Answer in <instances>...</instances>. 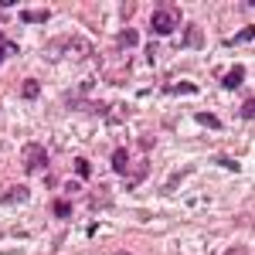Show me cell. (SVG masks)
Returning a JSON list of instances; mask_svg holds the SVG:
<instances>
[{"label":"cell","mask_w":255,"mask_h":255,"mask_svg":"<svg viewBox=\"0 0 255 255\" xmlns=\"http://www.w3.org/2000/svg\"><path fill=\"white\" fill-rule=\"evenodd\" d=\"M51 215L55 218H68L72 215V204H68V201H51Z\"/></svg>","instance_id":"7c38bea8"},{"label":"cell","mask_w":255,"mask_h":255,"mask_svg":"<svg viewBox=\"0 0 255 255\" xmlns=\"http://www.w3.org/2000/svg\"><path fill=\"white\" fill-rule=\"evenodd\" d=\"M20 201H27V184H17V187L0 194V204H20Z\"/></svg>","instance_id":"3957f363"},{"label":"cell","mask_w":255,"mask_h":255,"mask_svg":"<svg viewBox=\"0 0 255 255\" xmlns=\"http://www.w3.org/2000/svg\"><path fill=\"white\" fill-rule=\"evenodd\" d=\"M225 255H249V249H245V245H235V249H228Z\"/></svg>","instance_id":"d6986e66"},{"label":"cell","mask_w":255,"mask_h":255,"mask_svg":"<svg viewBox=\"0 0 255 255\" xmlns=\"http://www.w3.org/2000/svg\"><path fill=\"white\" fill-rule=\"evenodd\" d=\"M75 174H79V180H85V177L92 174V163H89V160H75Z\"/></svg>","instance_id":"4fadbf2b"},{"label":"cell","mask_w":255,"mask_h":255,"mask_svg":"<svg viewBox=\"0 0 255 255\" xmlns=\"http://www.w3.org/2000/svg\"><path fill=\"white\" fill-rule=\"evenodd\" d=\"M215 163H221V167H228V170H235V174L242 170V167H238L235 160H228V157H215Z\"/></svg>","instance_id":"2e32d148"},{"label":"cell","mask_w":255,"mask_h":255,"mask_svg":"<svg viewBox=\"0 0 255 255\" xmlns=\"http://www.w3.org/2000/svg\"><path fill=\"white\" fill-rule=\"evenodd\" d=\"M136 41H139V34L133 31V27H126V31H119V34H116L119 48H136Z\"/></svg>","instance_id":"8992f818"},{"label":"cell","mask_w":255,"mask_h":255,"mask_svg":"<svg viewBox=\"0 0 255 255\" xmlns=\"http://www.w3.org/2000/svg\"><path fill=\"white\" fill-rule=\"evenodd\" d=\"M20 160H24V170H27V174H34V170H48V150H44L41 143H27Z\"/></svg>","instance_id":"7a4b0ae2"},{"label":"cell","mask_w":255,"mask_h":255,"mask_svg":"<svg viewBox=\"0 0 255 255\" xmlns=\"http://www.w3.org/2000/svg\"><path fill=\"white\" fill-rule=\"evenodd\" d=\"M252 113H255V99L249 96V99H245V106H242V119H252Z\"/></svg>","instance_id":"9a60e30c"},{"label":"cell","mask_w":255,"mask_h":255,"mask_svg":"<svg viewBox=\"0 0 255 255\" xmlns=\"http://www.w3.org/2000/svg\"><path fill=\"white\" fill-rule=\"evenodd\" d=\"M7 51H14V48H10V44H7V41L0 38V65H3V58H7Z\"/></svg>","instance_id":"e0dca14e"},{"label":"cell","mask_w":255,"mask_h":255,"mask_svg":"<svg viewBox=\"0 0 255 255\" xmlns=\"http://www.w3.org/2000/svg\"><path fill=\"white\" fill-rule=\"evenodd\" d=\"M242 82H245V65H235V68L221 79V85H225V89H238Z\"/></svg>","instance_id":"5b68a950"},{"label":"cell","mask_w":255,"mask_h":255,"mask_svg":"<svg viewBox=\"0 0 255 255\" xmlns=\"http://www.w3.org/2000/svg\"><path fill=\"white\" fill-rule=\"evenodd\" d=\"M252 34H255V27H245V31H238L235 38H232V44H242V41H252Z\"/></svg>","instance_id":"5bb4252c"},{"label":"cell","mask_w":255,"mask_h":255,"mask_svg":"<svg viewBox=\"0 0 255 255\" xmlns=\"http://www.w3.org/2000/svg\"><path fill=\"white\" fill-rule=\"evenodd\" d=\"M116 255H133V252H116Z\"/></svg>","instance_id":"ffe728a7"},{"label":"cell","mask_w":255,"mask_h":255,"mask_svg":"<svg viewBox=\"0 0 255 255\" xmlns=\"http://www.w3.org/2000/svg\"><path fill=\"white\" fill-rule=\"evenodd\" d=\"M113 174H129V150L126 146H119L113 153Z\"/></svg>","instance_id":"277c9868"},{"label":"cell","mask_w":255,"mask_h":255,"mask_svg":"<svg viewBox=\"0 0 255 255\" xmlns=\"http://www.w3.org/2000/svg\"><path fill=\"white\" fill-rule=\"evenodd\" d=\"M201 44H204V41H201V27L191 24V27L184 31V48H201Z\"/></svg>","instance_id":"52a82bcc"},{"label":"cell","mask_w":255,"mask_h":255,"mask_svg":"<svg viewBox=\"0 0 255 255\" xmlns=\"http://www.w3.org/2000/svg\"><path fill=\"white\" fill-rule=\"evenodd\" d=\"M38 92H41V82L38 79H27L24 85H20V96H24V99H38Z\"/></svg>","instance_id":"9c48e42d"},{"label":"cell","mask_w":255,"mask_h":255,"mask_svg":"<svg viewBox=\"0 0 255 255\" xmlns=\"http://www.w3.org/2000/svg\"><path fill=\"white\" fill-rule=\"evenodd\" d=\"M177 24H180V7H177V3H157V7H153L150 27H153L157 38H167L170 31H177Z\"/></svg>","instance_id":"6da1fadb"},{"label":"cell","mask_w":255,"mask_h":255,"mask_svg":"<svg viewBox=\"0 0 255 255\" xmlns=\"http://www.w3.org/2000/svg\"><path fill=\"white\" fill-rule=\"evenodd\" d=\"M167 92H170V96H194L197 85H194V82H177L174 89H167Z\"/></svg>","instance_id":"8fae6325"},{"label":"cell","mask_w":255,"mask_h":255,"mask_svg":"<svg viewBox=\"0 0 255 255\" xmlns=\"http://www.w3.org/2000/svg\"><path fill=\"white\" fill-rule=\"evenodd\" d=\"M146 61H150V65L157 61V44H146Z\"/></svg>","instance_id":"ac0fdd59"},{"label":"cell","mask_w":255,"mask_h":255,"mask_svg":"<svg viewBox=\"0 0 255 255\" xmlns=\"http://www.w3.org/2000/svg\"><path fill=\"white\" fill-rule=\"evenodd\" d=\"M197 123H201V126H204V129H221V119L215 116V113H197Z\"/></svg>","instance_id":"ba28073f"},{"label":"cell","mask_w":255,"mask_h":255,"mask_svg":"<svg viewBox=\"0 0 255 255\" xmlns=\"http://www.w3.org/2000/svg\"><path fill=\"white\" fill-rule=\"evenodd\" d=\"M51 14L41 7V10H20V20H31V24H41V20H48Z\"/></svg>","instance_id":"30bf717a"}]
</instances>
